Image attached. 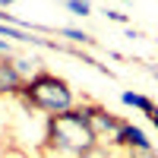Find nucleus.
Here are the masks:
<instances>
[{"instance_id": "obj_3", "label": "nucleus", "mask_w": 158, "mask_h": 158, "mask_svg": "<svg viewBox=\"0 0 158 158\" xmlns=\"http://www.w3.org/2000/svg\"><path fill=\"white\" fill-rule=\"evenodd\" d=\"M82 108H85V117H89L92 130H95L98 142H108V146H114V139H117V133H120L123 120H120L117 114H111L108 108H98V104H82Z\"/></svg>"}, {"instance_id": "obj_14", "label": "nucleus", "mask_w": 158, "mask_h": 158, "mask_svg": "<svg viewBox=\"0 0 158 158\" xmlns=\"http://www.w3.org/2000/svg\"><path fill=\"white\" fill-rule=\"evenodd\" d=\"M123 3H130V0H123Z\"/></svg>"}, {"instance_id": "obj_9", "label": "nucleus", "mask_w": 158, "mask_h": 158, "mask_svg": "<svg viewBox=\"0 0 158 158\" xmlns=\"http://www.w3.org/2000/svg\"><path fill=\"white\" fill-rule=\"evenodd\" d=\"M67 10L73 13V16H89L92 3H89V0H67Z\"/></svg>"}, {"instance_id": "obj_13", "label": "nucleus", "mask_w": 158, "mask_h": 158, "mask_svg": "<svg viewBox=\"0 0 158 158\" xmlns=\"http://www.w3.org/2000/svg\"><path fill=\"white\" fill-rule=\"evenodd\" d=\"M10 3H16V0H0V10H3V6H10Z\"/></svg>"}, {"instance_id": "obj_10", "label": "nucleus", "mask_w": 158, "mask_h": 158, "mask_svg": "<svg viewBox=\"0 0 158 158\" xmlns=\"http://www.w3.org/2000/svg\"><path fill=\"white\" fill-rule=\"evenodd\" d=\"M60 35H67L70 41H82V44H89V41H92V38H89L82 29H70V25H67V29H60Z\"/></svg>"}, {"instance_id": "obj_6", "label": "nucleus", "mask_w": 158, "mask_h": 158, "mask_svg": "<svg viewBox=\"0 0 158 158\" xmlns=\"http://www.w3.org/2000/svg\"><path fill=\"white\" fill-rule=\"evenodd\" d=\"M0 35H6V38H13V41H22V44H38V48H54L48 41V38H38L35 32H29V29H16V25H3L0 22Z\"/></svg>"}, {"instance_id": "obj_4", "label": "nucleus", "mask_w": 158, "mask_h": 158, "mask_svg": "<svg viewBox=\"0 0 158 158\" xmlns=\"http://www.w3.org/2000/svg\"><path fill=\"white\" fill-rule=\"evenodd\" d=\"M22 85H25V76L16 67V57L13 54H0V98L22 95Z\"/></svg>"}, {"instance_id": "obj_2", "label": "nucleus", "mask_w": 158, "mask_h": 158, "mask_svg": "<svg viewBox=\"0 0 158 158\" xmlns=\"http://www.w3.org/2000/svg\"><path fill=\"white\" fill-rule=\"evenodd\" d=\"M19 98L29 104L32 111H41L44 117H54V114H63V111H73L76 108V92H73V85L63 76L44 73V70H38L35 76L25 79Z\"/></svg>"}, {"instance_id": "obj_5", "label": "nucleus", "mask_w": 158, "mask_h": 158, "mask_svg": "<svg viewBox=\"0 0 158 158\" xmlns=\"http://www.w3.org/2000/svg\"><path fill=\"white\" fill-rule=\"evenodd\" d=\"M114 149H127V152H152L155 146H152V139L146 136V130H142V127H133V123L123 120L120 133H117V139H114Z\"/></svg>"}, {"instance_id": "obj_12", "label": "nucleus", "mask_w": 158, "mask_h": 158, "mask_svg": "<svg viewBox=\"0 0 158 158\" xmlns=\"http://www.w3.org/2000/svg\"><path fill=\"white\" fill-rule=\"evenodd\" d=\"M108 16H111L114 22H127V16H123V13H117V10H111V13H108Z\"/></svg>"}, {"instance_id": "obj_11", "label": "nucleus", "mask_w": 158, "mask_h": 158, "mask_svg": "<svg viewBox=\"0 0 158 158\" xmlns=\"http://www.w3.org/2000/svg\"><path fill=\"white\" fill-rule=\"evenodd\" d=\"M146 117H149V120H152V123H155V130H158V104H155V108H152V111H149V114H146Z\"/></svg>"}, {"instance_id": "obj_7", "label": "nucleus", "mask_w": 158, "mask_h": 158, "mask_svg": "<svg viewBox=\"0 0 158 158\" xmlns=\"http://www.w3.org/2000/svg\"><path fill=\"white\" fill-rule=\"evenodd\" d=\"M120 101L127 108H133V111H142V114H149L155 108V101L149 95H142V92H120Z\"/></svg>"}, {"instance_id": "obj_8", "label": "nucleus", "mask_w": 158, "mask_h": 158, "mask_svg": "<svg viewBox=\"0 0 158 158\" xmlns=\"http://www.w3.org/2000/svg\"><path fill=\"white\" fill-rule=\"evenodd\" d=\"M79 158H120V155H117V149H114V146H104V142H98L95 149L82 152Z\"/></svg>"}, {"instance_id": "obj_1", "label": "nucleus", "mask_w": 158, "mask_h": 158, "mask_svg": "<svg viewBox=\"0 0 158 158\" xmlns=\"http://www.w3.org/2000/svg\"><path fill=\"white\" fill-rule=\"evenodd\" d=\"M95 146H98V136H95V130L89 123L82 104H76L73 111L48 117V123H44V149L54 152L57 158H79L82 152L95 149Z\"/></svg>"}]
</instances>
